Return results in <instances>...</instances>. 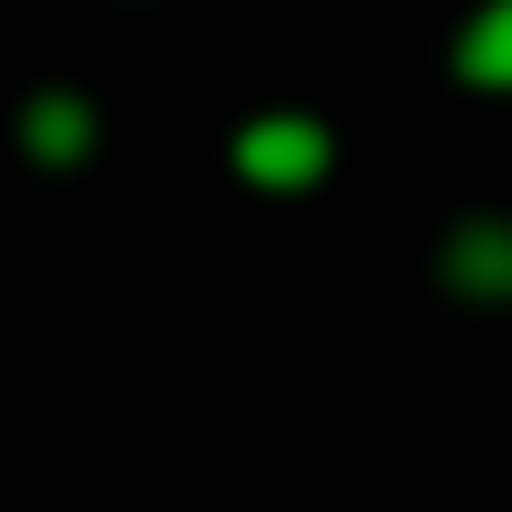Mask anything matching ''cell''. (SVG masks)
I'll return each instance as SVG.
<instances>
[{
    "label": "cell",
    "instance_id": "6da1fadb",
    "mask_svg": "<svg viewBox=\"0 0 512 512\" xmlns=\"http://www.w3.org/2000/svg\"><path fill=\"white\" fill-rule=\"evenodd\" d=\"M228 162H238V181H256V190H313L332 171V133L313 124V114H256Z\"/></svg>",
    "mask_w": 512,
    "mask_h": 512
},
{
    "label": "cell",
    "instance_id": "7a4b0ae2",
    "mask_svg": "<svg viewBox=\"0 0 512 512\" xmlns=\"http://www.w3.org/2000/svg\"><path fill=\"white\" fill-rule=\"evenodd\" d=\"M19 143H29V162H57V171L86 162V152H95V105H86V95H67V86H57V95H29Z\"/></svg>",
    "mask_w": 512,
    "mask_h": 512
},
{
    "label": "cell",
    "instance_id": "3957f363",
    "mask_svg": "<svg viewBox=\"0 0 512 512\" xmlns=\"http://www.w3.org/2000/svg\"><path fill=\"white\" fill-rule=\"evenodd\" d=\"M446 275H456V294H475V304H494V294L512 285V247H503V228L494 219H475L456 247H446Z\"/></svg>",
    "mask_w": 512,
    "mask_h": 512
},
{
    "label": "cell",
    "instance_id": "277c9868",
    "mask_svg": "<svg viewBox=\"0 0 512 512\" xmlns=\"http://www.w3.org/2000/svg\"><path fill=\"white\" fill-rule=\"evenodd\" d=\"M456 76L465 86H503L512 76V0H484L475 10V29H465V48H456Z\"/></svg>",
    "mask_w": 512,
    "mask_h": 512
}]
</instances>
